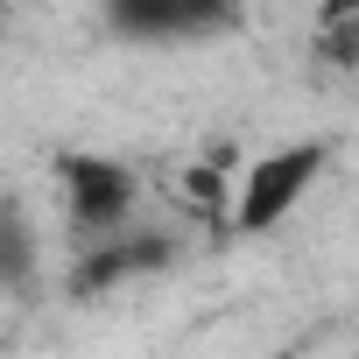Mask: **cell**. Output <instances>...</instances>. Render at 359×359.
Returning a JSON list of instances; mask_svg holds the SVG:
<instances>
[{"label": "cell", "mask_w": 359, "mask_h": 359, "mask_svg": "<svg viewBox=\"0 0 359 359\" xmlns=\"http://www.w3.org/2000/svg\"><path fill=\"white\" fill-rule=\"evenodd\" d=\"M36 289V226L22 219L15 198H0V296Z\"/></svg>", "instance_id": "obj_5"}, {"label": "cell", "mask_w": 359, "mask_h": 359, "mask_svg": "<svg viewBox=\"0 0 359 359\" xmlns=\"http://www.w3.org/2000/svg\"><path fill=\"white\" fill-rule=\"evenodd\" d=\"M57 184H64V212H71V226H78L85 240L120 233V226L134 219V205H141V176H134L120 155L78 148V155L57 162Z\"/></svg>", "instance_id": "obj_3"}, {"label": "cell", "mask_w": 359, "mask_h": 359, "mask_svg": "<svg viewBox=\"0 0 359 359\" xmlns=\"http://www.w3.org/2000/svg\"><path fill=\"white\" fill-rule=\"evenodd\" d=\"M155 268H169V240H141V233H106V240H92L85 247V261H78V275H71V296H106V289H120V282H134V275H155Z\"/></svg>", "instance_id": "obj_4"}, {"label": "cell", "mask_w": 359, "mask_h": 359, "mask_svg": "<svg viewBox=\"0 0 359 359\" xmlns=\"http://www.w3.org/2000/svg\"><path fill=\"white\" fill-rule=\"evenodd\" d=\"M324 169H331V141H317V134L282 141V148H261L247 162V176L233 184V233H275L317 191Z\"/></svg>", "instance_id": "obj_1"}, {"label": "cell", "mask_w": 359, "mask_h": 359, "mask_svg": "<svg viewBox=\"0 0 359 359\" xmlns=\"http://www.w3.org/2000/svg\"><path fill=\"white\" fill-rule=\"evenodd\" d=\"M99 15L120 43H148V50H169V43H212V36H233L240 29V0H99Z\"/></svg>", "instance_id": "obj_2"}]
</instances>
